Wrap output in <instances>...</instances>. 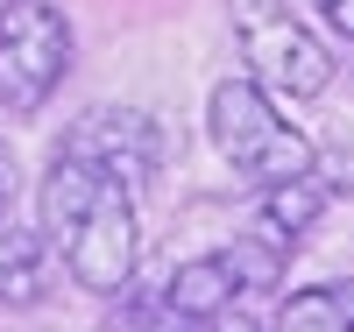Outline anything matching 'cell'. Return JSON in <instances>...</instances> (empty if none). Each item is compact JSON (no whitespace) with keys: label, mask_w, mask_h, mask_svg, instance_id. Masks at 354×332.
Instances as JSON below:
<instances>
[{"label":"cell","mask_w":354,"mask_h":332,"mask_svg":"<svg viewBox=\"0 0 354 332\" xmlns=\"http://www.w3.org/2000/svg\"><path fill=\"white\" fill-rule=\"evenodd\" d=\"M205 128H213V148L234 163V177L248 184H290V177H312L319 170V148L298 120H283L277 92L255 78H220L213 99H205Z\"/></svg>","instance_id":"1"},{"label":"cell","mask_w":354,"mask_h":332,"mask_svg":"<svg viewBox=\"0 0 354 332\" xmlns=\"http://www.w3.org/2000/svg\"><path fill=\"white\" fill-rule=\"evenodd\" d=\"M234 43L255 85H270L277 99H319L333 85V50L319 43V28L290 8V0H227Z\"/></svg>","instance_id":"2"},{"label":"cell","mask_w":354,"mask_h":332,"mask_svg":"<svg viewBox=\"0 0 354 332\" xmlns=\"http://www.w3.org/2000/svg\"><path fill=\"white\" fill-rule=\"evenodd\" d=\"M71 21L57 0H0V113L36 120L71 71Z\"/></svg>","instance_id":"3"},{"label":"cell","mask_w":354,"mask_h":332,"mask_svg":"<svg viewBox=\"0 0 354 332\" xmlns=\"http://www.w3.org/2000/svg\"><path fill=\"white\" fill-rule=\"evenodd\" d=\"M57 156H78V163L106 170L121 191H142L170 163V135H163V120L142 113V106H93V113L71 120V135L57 141Z\"/></svg>","instance_id":"4"},{"label":"cell","mask_w":354,"mask_h":332,"mask_svg":"<svg viewBox=\"0 0 354 332\" xmlns=\"http://www.w3.org/2000/svg\"><path fill=\"white\" fill-rule=\"evenodd\" d=\"M64 268H71V283L78 290H93V297H121L135 283V262H142V219H135V191H100L93 198V213H85L71 233H64Z\"/></svg>","instance_id":"5"},{"label":"cell","mask_w":354,"mask_h":332,"mask_svg":"<svg viewBox=\"0 0 354 332\" xmlns=\"http://www.w3.org/2000/svg\"><path fill=\"white\" fill-rule=\"evenodd\" d=\"M234 268L220 262V255H192V262H177L170 276L156 283V304H163V318H170V332H185V325H198V318H213V311H234Z\"/></svg>","instance_id":"6"},{"label":"cell","mask_w":354,"mask_h":332,"mask_svg":"<svg viewBox=\"0 0 354 332\" xmlns=\"http://www.w3.org/2000/svg\"><path fill=\"white\" fill-rule=\"evenodd\" d=\"M333 205V184L326 177H290V184H270L262 191V205H255V233H270V240H283L290 255H298V240L319 226V213Z\"/></svg>","instance_id":"7"},{"label":"cell","mask_w":354,"mask_h":332,"mask_svg":"<svg viewBox=\"0 0 354 332\" xmlns=\"http://www.w3.org/2000/svg\"><path fill=\"white\" fill-rule=\"evenodd\" d=\"M43 290H50L43 233H21L8 213H0V304H8V311H28V304H43Z\"/></svg>","instance_id":"8"},{"label":"cell","mask_w":354,"mask_h":332,"mask_svg":"<svg viewBox=\"0 0 354 332\" xmlns=\"http://www.w3.org/2000/svg\"><path fill=\"white\" fill-rule=\"evenodd\" d=\"M270 332H354V283H305V290H290Z\"/></svg>","instance_id":"9"},{"label":"cell","mask_w":354,"mask_h":332,"mask_svg":"<svg viewBox=\"0 0 354 332\" xmlns=\"http://www.w3.org/2000/svg\"><path fill=\"white\" fill-rule=\"evenodd\" d=\"M220 262L234 268V290H277V283H283V268H290V248L248 226V233H234L227 248H220Z\"/></svg>","instance_id":"10"},{"label":"cell","mask_w":354,"mask_h":332,"mask_svg":"<svg viewBox=\"0 0 354 332\" xmlns=\"http://www.w3.org/2000/svg\"><path fill=\"white\" fill-rule=\"evenodd\" d=\"M106 332H170L163 304H156V290H121V297H106Z\"/></svg>","instance_id":"11"},{"label":"cell","mask_w":354,"mask_h":332,"mask_svg":"<svg viewBox=\"0 0 354 332\" xmlns=\"http://www.w3.org/2000/svg\"><path fill=\"white\" fill-rule=\"evenodd\" d=\"M305 8L319 14V28H326V36L354 43V0H305Z\"/></svg>","instance_id":"12"},{"label":"cell","mask_w":354,"mask_h":332,"mask_svg":"<svg viewBox=\"0 0 354 332\" xmlns=\"http://www.w3.org/2000/svg\"><path fill=\"white\" fill-rule=\"evenodd\" d=\"M185 332H262V325L241 318V311H213V318H198V325H185Z\"/></svg>","instance_id":"13"},{"label":"cell","mask_w":354,"mask_h":332,"mask_svg":"<svg viewBox=\"0 0 354 332\" xmlns=\"http://www.w3.org/2000/svg\"><path fill=\"white\" fill-rule=\"evenodd\" d=\"M15 184H21V170H15V148L0 141V213H8V198H15Z\"/></svg>","instance_id":"14"}]
</instances>
